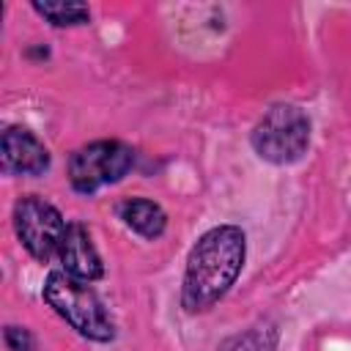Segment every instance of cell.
I'll use <instances>...</instances> for the list:
<instances>
[{
    "label": "cell",
    "mask_w": 351,
    "mask_h": 351,
    "mask_svg": "<svg viewBox=\"0 0 351 351\" xmlns=\"http://www.w3.org/2000/svg\"><path fill=\"white\" fill-rule=\"evenodd\" d=\"M277 343H280V326L274 321H258L222 340L217 351H277Z\"/></svg>",
    "instance_id": "9c48e42d"
},
{
    "label": "cell",
    "mask_w": 351,
    "mask_h": 351,
    "mask_svg": "<svg viewBox=\"0 0 351 351\" xmlns=\"http://www.w3.org/2000/svg\"><path fill=\"white\" fill-rule=\"evenodd\" d=\"M44 302L82 337L93 343H110L115 337V324L99 299V293L82 282L69 277L66 271H49L41 288Z\"/></svg>",
    "instance_id": "7a4b0ae2"
},
{
    "label": "cell",
    "mask_w": 351,
    "mask_h": 351,
    "mask_svg": "<svg viewBox=\"0 0 351 351\" xmlns=\"http://www.w3.org/2000/svg\"><path fill=\"white\" fill-rule=\"evenodd\" d=\"M250 143L263 162L293 165L310 148V118L296 104H274L255 123Z\"/></svg>",
    "instance_id": "3957f363"
},
{
    "label": "cell",
    "mask_w": 351,
    "mask_h": 351,
    "mask_svg": "<svg viewBox=\"0 0 351 351\" xmlns=\"http://www.w3.org/2000/svg\"><path fill=\"white\" fill-rule=\"evenodd\" d=\"M134 167V151L121 140H93L69 156V181L74 192L93 195L118 184Z\"/></svg>",
    "instance_id": "277c9868"
},
{
    "label": "cell",
    "mask_w": 351,
    "mask_h": 351,
    "mask_svg": "<svg viewBox=\"0 0 351 351\" xmlns=\"http://www.w3.org/2000/svg\"><path fill=\"white\" fill-rule=\"evenodd\" d=\"M47 145L25 126H8L0 140V165L8 176H44L49 170Z\"/></svg>",
    "instance_id": "8992f818"
},
{
    "label": "cell",
    "mask_w": 351,
    "mask_h": 351,
    "mask_svg": "<svg viewBox=\"0 0 351 351\" xmlns=\"http://www.w3.org/2000/svg\"><path fill=\"white\" fill-rule=\"evenodd\" d=\"M3 340H5V348H8V351H33V348H36V340H33L30 329H25V326L8 324V326L3 329Z\"/></svg>",
    "instance_id": "8fae6325"
},
{
    "label": "cell",
    "mask_w": 351,
    "mask_h": 351,
    "mask_svg": "<svg viewBox=\"0 0 351 351\" xmlns=\"http://www.w3.org/2000/svg\"><path fill=\"white\" fill-rule=\"evenodd\" d=\"M247 258V236L239 225L208 228L189 250L184 280H181V307L186 313L211 310L239 280Z\"/></svg>",
    "instance_id": "6da1fadb"
},
{
    "label": "cell",
    "mask_w": 351,
    "mask_h": 351,
    "mask_svg": "<svg viewBox=\"0 0 351 351\" xmlns=\"http://www.w3.org/2000/svg\"><path fill=\"white\" fill-rule=\"evenodd\" d=\"M118 219L134 230L137 236L154 241L167 230V214L159 203L148 200V197H129L118 206Z\"/></svg>",
    "instance_id": "ba28073f"
},
{
    "label": "cell",
    "mask_w": 351,
    "mask_h": 351,
    "mask_svg": "<svg viewBox=\"0 0 351 351\" xmlns=\"http://www.w3.org/2000/svg\"><path fill=\"white\" fill-rule=\"evenodd\" d=\"M58 261H60V271H66L69 277L82 280V282H93L104 274V263L96 252L90 230L80 222L69 225L66 239H63L60 252H58Z\"/></svg>",
    "instance_id": "52a82bcc"
},
{
    "label": "cell",
    "mask_w": 351,
    "mask_h": 351,
    "mask_svg": "<svg viewBox=\"0 0 351 351\" xmlns=\"http://www.w3.org/2000/svg\"><path fill=\"white\" fill-rule=\"evenodd\" d=\"M33 11L55 27H77L90 19V8L80 0H33Z\"/></svg>",
    "instance_id": "30bf717a"
},
{
    "label": "cell",
    "mask_w": 351,
    "mask_h": 351,
    "mask_svg": "<svg viewBox=\"0 0 351 351\" xmlns=\"http://www.w3.org/2000/svg\"><path fill=\"white\" fill-rule=\"evenodd\" d=\"M14 230L22 241V247L36 261H52L60 252V244L66 239V219L63 214L47 203L38 195H22L14 203Z\"/></svg>",
    "instance_id": "5b68a950"
}]
</instances>
